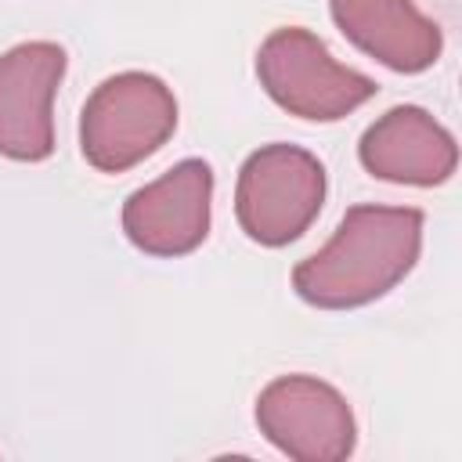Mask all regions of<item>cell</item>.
Returning a JSON list of instances; mask_svg holds the SVG:
<instances>
[{
	"mask_svg": "<svg viewBox=\"0 0 462 462\" xmlns=\"http://www.w3.org/2000/svg\"><path fill=\"white\" fill-rule=\"evenodd\" d=\"M426 217L415 206L357 202L332 238L292 267V289L318 310H357L397 289L422 253Z\"/></svg>",
	"mask_w": 462,
	"mask_h": 462,
	"instance_id": "cell-1",
	"label": "cell"
},
{
	"mask_svg": "<svg viewBox=\"0 0 462 462\" xmlns=\"http://www.w3.org/2000/svg\"><path fill=\"white\" fill-rule=\"evenodd\" d=\"M177 130V97L155 72L126 69L101 79L79 112V152L97 173H126Z\"/></svg>",
	"mask_w": 462,
	"mask_h": 462,
	"instance_id": "cell-2",
	"label": "cell"
},
{
	"mask_svg": "<svg viewBox=\"0 0 462 462\" xmlns=\"http://www.w3.org/2000/svg\"><path fill=\"white\" fill-rule=\"evenodd\" d=\"M328 191L321 159L300 144L271 141L245 155L235 180V217L249 242L282 249L307 235Z\"/></svg>",
	"mask_w": 462,
	"mask_h": 462,
	"instance_id": "cell-3",
	"label": "cell"
},
{
	"mask_svg": "<svg viewBox=\"0 0 462 462\" xmlns=\"http://www.w3.org/2000/svg\"><path fill=\"white\" fill-rule=\"evenodd\" d=\"M256 79L282 112L307 123H339L379 90L372 76L336 61L325 40L303 25H282L260 43Z\"/></svg>",
	"mask_w": 462,
	"mask_h": 462,
	"instance_id": "cell-4",
	"label": "cell"
},
{
	"mask_svg": "<svg viewBox=\"0 0 462 462\" xmlns=\"http://www.w3.org/2000/svg\"><path fill=\"white\" fill-rule=\"evenodd\" d=\"M253 415L263 440L296 462H343L357 448L354 408L332 383L307 372L271 379Z\"/></svg>",
	"mask_w": 462,
	"mask_h": 462,
	"instance_id": "cell-5",
	"label": "cell"
},
{
	"mask_svg": "<svg viewBox=\"0 0 462 462\" xmlns=\"http://www.w3.org/2000/svg\"><path fill=\"white\" fill-rule=\"evenodd\" d=\"M213 220V166L180 159L162 177L141 184L123 202V235L134 249L159 260L195 253Z\"/></svg>",
	"mask_w": 462,
	"mask_h": 462,
	"instance_id": "cell-6",
	"label": "cell"
},
{
	"mask_svg": "<svg viewBox=\"0 0 462 462\" xmlns=\"http://www.w3.org/2000/svg\"><path fill=\"white\" fill-rule=\"evenodd\" d=\"M69 54L54 40H25L0 54V155L43 162L54 155V97Z\"/></svg>",
	"mask_w": 462,
	"mask_h": 462,
	"instance_id": "cell-7",
	"label": "cell"
},
{
	"mask_svg": "<svg viewBox=\"0 0 462 462\" xmlns=\"http://www.w3.org/2000/svg\"><path fill=\"white\" fill-rule=\"evenodd\" d=\"M361 166L386 184L437 188L458 170L451 130L419 105H393L357 141Z\"/></svg>",
	"mask_w": 462,
	"mask_h": 462,
	"instance_id": "cell-8",
	"label": "cell"
},
{
	"mask_svg": "<svg viewBox=\"0 0 462 462\" xmlns=\"http://www.w3.org/2000/svg\"><path fill=\"white\" fill-rule=\"evenodd\" d=\"M336 29L390 72L419 76L444 54L440 25L415 0H328Z\"/></svg>",
	"mask_w": 462,
	"mask_h": 462,
	"instance_id": "cell-9",
	"label": "cell"
}]
</instances>
